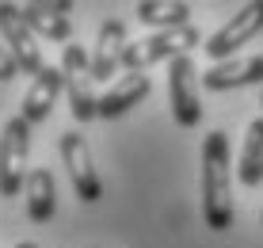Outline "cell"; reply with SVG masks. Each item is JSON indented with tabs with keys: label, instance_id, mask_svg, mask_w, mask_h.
I'll list each match as a JSON object with an SVG mask.
<instances>
[{
	"label": "cell",
	"instance_id": "obj_12",
	"mask_svg": "<svg viewBox=\"0 0 263 248\" xmlns=\"http://www.w3.org/2000/svg\"><path fill=\"white\" fill-rule=\"evenodd\" d=\"M126 46H130V39H126L122 20H107L103 27H99L96 50H92V73H96V80H103V84H107V80H111L115 73L122 69Z\"/></svg>",
	"mask_w": 263,
	"mask_h": 248
},
{
	"label": "cell",
	"instance_id": "obj_2",
	"mask_svg": "<svg viewBox=\"0 0 263 248\" xmlns=\"http://www.w3.org/2000/svg\"><path fill=\"white\" fill-rule=\"evenodd\" d=\"M61 73H65V96H69V115L72 122H92L99 118V96H96V73H92V54L80 42L61 46Z\"/></svg>",
	"mask_w": 263,
	"mask_h": 248
},
{
	"label": "cell",
	"instance_id": "obj_19",
	"mask_svg": "<svg viewBox=\"0 0 263 248\" xmlns=\"http://www.w3.org/2000/svg\"><path fill=\"white\" fill-rule=\"evenodd\" d=\"M259 107H263V96H259Z\"/></svg>",
	"mask_w": 263,
	"mask_h": 248
},
{
	"label": "cell",
	"instance_id": "obj_5",
	"mask_svg": "<svg viewBox=\"0 0 263 248\" xmlns=\"http://www.w3.org/2000/svg\"><path fill=\"white\" fill-rule=\"evenodd\" d=\"M259 31H263V0H252L240 12L229 15V23L217 27L210 39L202 42V50H206V58H214V65L217 61H233V54H237L240 46H248Z\"/></svg>",
	"mask_w": 263,
	"mask_h": 248
},
{
	"label": "cell",
	"instance_id": "obj_16",
	"mask_svg": "<svg viewBox=\"0 0 263 248\" xmlns=\"http://www.w3.org/2000/svg\"><path fill=\"white\" fill-rule=\"evenodd\" d=\"M138 20L157 27V31H179V27H191V4H183V0H172V4L141 0L138 4Z\"/></svg>",
	"mask_w": 263,
	"mask_h": 248
},
{
	"label": "cell",
	"instance_id": "obj_15",
	"mask_svg": "<svg viewBox=\"0 0 263 248\" xmlns=\"http://www.w3.org/2000/svg\"><path fill=\"white\" fill-rule=\"evenodd\" d=\"M237 180L248 191H256L263 183V118H252L244 130V149L237 161Z\"/></svg>",
	"mask_w": 263,
	"mask_h": 248
},
{
	"label": "cell",
	"instance_id": "obj_10",
	"mask_svg": "<svg viewBox=\"0 0 263 248\" xmlns=\"http://www.w3.org/2000/svg\"><path fill=\"white\" fill-rule=\"evenodd\" d=\"M61 92H65V73H61V65H58V69L46 65V69L39 73V77L31 80V88L23 92V107H20V115H23L31 126L46 122Z\"/></svg>",
	"mask_w": 263,
	"mask_h": 248
},
{
	"label": "cell",
	"instance_id": "obj_17",
	"mask_svg": "<svg viewBox=\"0 0 263 248\" xmlns=\"http://www.w3.org/2000/svg\"><path fill=\"white\" fill-rule=\"evenodd\" d=\"M15 77H20V65L8 54V46H0V80H15Z\"/></svg>",
	"mask_w": 263,
	"mask_h": 248
},
{
	"label": "cell",
	"instance_id": "obj_20",
	"mask_svg": "<svg viewBox=\"0 0 263 248\" xmlns=\"http://www.w3.org/2000/svg\"><path fill=\"white\" fill-rule=\"evenodd\" d=\"M259 225H263V214H259Z\"/></svg>",
	"mask_w": 263,
	"mask_h": 248
},
{
	"label": "cell",
	"instance_id": "obj_18",
	"mask_svg": "<svg viewBox=\"0 0 263 248\" xmlns=\"http://www.w3.org/2000/svg\"><path fill=\"white\" fill-rule=\"evenodd\" d=\"M15 248H39V244H34V241H20V244H15Z\"/></svg>",
	"mask_w": 263,
	"mask_h": 248
},
{
	"label": "cell",
	"instance_id": "obj_8",
	"mask_svg": "<svg viewBox=\"0 0 263 248\" xmlns=\"http://www.w3.org/2000/svg\"><path fill=\"white\" fill-rule=\"evenodd\" d=\"M0 34H4L8 54L15 58L20 73H31V80H34L42 69H46V61H42V42H39V34L27 27L23 8H15V4H0Z\"/></svg>",
	"mask_w": 263,
	"mask_h": 248
},
{
	"label": "cell",
	"instance_id": "obj_3",
	"mask_svg": "<svg viewBox=\"0 0 263 248\" xmlns=\"http://www.w3.org/2000/svg\"><path fill=\"white\" fill-rule=\"evenodd\" d=\"M31 180V122L23 115H12L0 134V195L15 199L27 191Z\"/></svg>",
	"mask_w": 263,
	"mask_h": 248
},
{
	"label": "cell",
	"instance_id": "obj_6",
	"mask_svg": "<svg viewBox=\"0 0 263 248\" xmlns=\"http://www.w3.org/2000/svg\"><path fill=\"white\" fill-rule=\"evenodd\" d=\"M58 149H61V164H65V172L72 180L77 199H80V203H88V206L99 203V199H103V180H99V172L92 164V149H88L84 134L65 130V134H61V141H58Z\"/></svg>",
	"mask_w": 263,
	"mask_h": 248
},
{
	"label": "cell",
	"instance_id": "obj_11",
	"mask_svg": "<svg viewBox=\"0 0 263 248\" xmlns=\"http://www.w3.org/2000/svg\"><path fill=\"white\" fill-rule=\"evenodd\" d=\"M69 12H72V4L69 0H61V4H42V0H34V4H23V20L27 27H31L39 39H46V42H61V46H69L72 42V20H69Z\"/></svg>",
	"mask_w": 263,
	"mask_h": 248
},
{
	"label": "cell",
	"instance_id": "obj_4",
	"mask_svg": "<svg viewBox=\"0 0 263 248\" xmlns=\"http://www.w3.org/2000/svg\"><path fill=\"white\" fill-rule=\"evenodd\" d=\"M202 42L198 27H179V31H157L149 39H138L126 46V58H122V69L126 73H145L149 65H160V61H176V58H187V50Z\"/></svg>",
	"mask_w": 263,
	"mask_h": 248
},
{
	"label": "cell",
	"instance_id": "obj_9",
	"mask_svg": "<svg viewBox=\"0 0 263 248\" xmlns=\"http://www.w3.org/2000/svg\"><path fill=\"white\" fill-rule=\"evenodd\" d=\"M248 84H263V54L217 61V65H210L202 73L206 92H233V88H248Z\"/></svg>",
	"mask_w": 263,
	"mask_h": 248
},
{
	"label": "cell",
	"instance_id": "obj_14",
	"mask_svg": "<svg viewBox=\"0 0 263 248\" xmlns=\"http://www.w3.org/2000/svg\"><path fill=\"white\" fill-rule=\"evenodd\" d=\"M27 214L31 222L46 225L53 214H58V183H53L50 168H31V180H27Z\"/></svg>",
	"mask_w": 263,
	"mask_h": 248
},
{
	"label": "cell",
	"instance_id": "obj_7",
	"mask_svg": "<svg viewBox=\"0 0 263 248\" xmlns=\"http://www.w3.org/2000/svg\"><path fill=\"white\" fill-rule=\"evenodd\" d=\"M168 107L183 130H195L202 122V99H198V69L191 58L168 61Z\"/></svg>",
	"mask_w": 263,
	"mask_h": 248
},
{
	"label": "cell",
	"instance_id": "obj_13",
	"mask_svg": "<svg viewBox=\"0 0 263 248\" xmlns=\"http://www.w3.org/2000/svg\"><path fill=\"white\" fill-rule=\"evenodd\" d=\"M149 92H153L149 73H126L115 84H107V92L99 96V118H122L126 111H134Z\"/></svg>",
	"mask_w": 263,
	"mask_h": 248
},
{
	"label": "cell",
	"instance_id": "obj_1",
	"mask_svg": "<svg viewBox=\"0 0 263 248\" xmlns=\"http://www.w3.org/2000/svg\"><path fill=\"white\" fill-rule=\"evenodd\" d=\"M198 187H202V222L214 233L233 229V222H237V210H233V157H229V134L225 130L206 134Z\"/></svg>",
	"mask_w": 263,
	"mask_h": 248
}]
</instances>
